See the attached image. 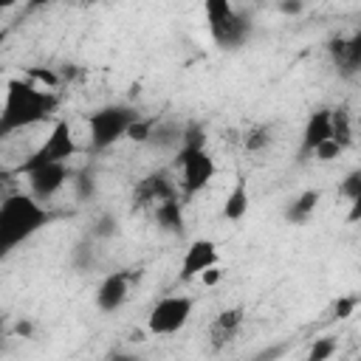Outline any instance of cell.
I'll list each match as a JSON object with an SVG mask.
<instances>
[{"instance_id": "obj_19", "label": "cell", "mask_w": 361, "mask_h": 361, "mask_svg": "<svg viewBox=\"0 0 361 361\" xmlns=\"http://www.w3.org/2000/svg\"><path fill=\"white\" fill-rule=\"evenodd\" d=\"M336 68L341 71V76H355L358 73V68H361V31H355L353 37H347L341 62Z\"/></svg>"}, {"instance_id": "obj_36", "label": "cell", "mask_w": 361, "mask_h": 361, "mask_svg": "<svg viewBox=\"0 0 361 361\" xmlns=\"http://www.w3.org/2000/svg\"><path fill=\"white\" fill-rule=\"evenodd\" d=\"M130 341H144V333H141V330H133V333H130Z\"/></svg>"}, {"instance_id": "obj_28", "label": "cell", "mask_w": 361, "mask_h": 361, "mask_svg": "<svg viewBox=\"0 0 361 361\" xmlns=\"http://www.w3.org/2000/svg\"><path fill=\"white\" fill-rule=\"evenodd\" d=\"M110 234H116V217H110V214H102V217L96 220L93 237H110Z\"/></svg>"}, {"instance_id": "obj_32", "label": "cell", "mask_w": 361, "mask_h": 361, "mask_svg": "<svg viewBox=\"0 0 361 361\" xmlns=\"http://www.w3.org/2000/svg\"><path fill=\"white\" fill-rule=\"evenodd\" d=\"M76 183H79V195H82V197H87V195H93V175H87V172H82Z\"/></svg>"}, {"instance_id": "obj_22", "label": "cell", "mask_w": 361, "mask_h": 361, "mask_svg": "<svg viewBox=\"0 0 361 361\" xmlns=\"http://www.w3.org/2000/svg\"><path fill=\"white\" fill-rule=\"evenodd\" d=\"M336 350H338V341H336L333 336H322V338H316V341L310 344L305 361H330V358L336 355Z\"/></svg>"}, {"instance_id": "obj_17", "label": "cell", "mask_w": 361, "mask_h": 361, "mask_svg": "<svg viewBox=\"0 0 361 361\" xmlns=\"http://www.w3.org/2000/svg\"><path fill=\"white\" fill-rule=\"evenodd\" d=\"M330 135H333V141L341 149H350L353 141H355V135H353V116H350V110L344 104L330 107Z\"/></svg>"}, {"instance_id": "obj_5", "label": "cell", "mask_w": 361, "mask_h": 361, "mask_svg": "<svg viewBox=\"0 0 361 361\" xmlns=\"http://www.w3.org/2000/svg\"><path fill=\"white\" fill-rule=\"evenodd\" d=\"M76 152H79V144H76V138H73V127H71V121L62 116V118L54 121V127H51V133L45 135V141H42L25 161L17 164L14 175H28L31 169H39V166H48V164H68Z\"/></svg>"}, {"instance_id": "obj_33", "label": "cell", "mask_w": 361, "mask_h": 361, "mask_svg": "<svg viewBox=\"0 0 361 361\" xmlns=\"http://www.w3.org/2000/svg\"><path fill=\"white\" fill-rule=\"evenodd\" d=\"M302 8H305V6H302L299 0H293V3H290V0H288V3H279V11H282V14H299Z\"/></svg>"}, {"instance_id": "obj_29", "label": "cell", "mask_w": 361, "mask_h": 361, "mask_svg": "<svg viewBox=\"0 0 361 361\" xmlns=\"http://www.w3.org/2000/svg\"><path fill=\"white\" fill-rule=\"evenodd\" d=\"M197 279L203 282V288H217V285H220V279H223V268H220V265H214V268L203 271Z\"/></svg>"}, {"instance_id": "obj_11", "label": "cell", "mask_w": 361, "mask_h": 361, "mask_svg": "<svg viewBox=\"0 0 361 361\" xmlns=\"http://www.w3.org/2000/svg\"><path fill=\"white\" fill-rule=\"evenodd\" d=\"M169 197H178V186L164 169L149 172L135 186V206H158V203H164Z\"/></svg>"}, {"instance_id": "obj_35", "label": "cell", "mask_w": 361, "mask_h": 361, "mask_svg": "<svg viewBox=\"0 0 361 361\" xmlns=\"http://www.w3.org/2000/svg\"><path fill=\"white\" fill-rule=\"evenodd\" d=\"M361 217V200H353V212H350V217H347V223H355Z\"/></svg>"}, {"instance_id": "obj_8", "label": "cell", "mask_w": 361, "mask_h": 361, "mask_svg": "<svg viewBox=\"0 0 361 361\" xmlns=\"http://www.w3.org/2000/svg\"><path fill=\"white\" fill-rule=\"evenodd\" d=\"M28 195L34 197V200H39V203H48L71 178H73V172H71V166L68 164H48V166H39V169H31L28 175Z\"/></svg>"}, {"instance_id": "obj_12", "label": "cell", "mask_w": 361, "mask_h": 361, "mask_svg": "<svg viewBox=\"0 0 361 361\" xmlns=\"http://www.w3.org/2000/svg\"><path fill=\"white\" fill-rule=\"evenodd\" d=\"M330 107H316L302 130V144H299V161H307L313 155V149L324 141H330Z\"/></svg>"}, {"instance_id": "obj_34", "label": "cell", "mask_w": 361, "mask_h": 361, "mask_svg": "<svg viewBox=\"0 0 361 361\" xmlns=\"http://www.w3.org/2000/svg\"><path fill=\"white\" fill-rule=\"evenodd\" d=\"M107 361H144V358L135 353H113V355H107Z\"/></svg>"}, {"instance_id": "obj_15", "label": "cell", "mask_w": 361, "mask_h": 361, "mask_svg": "<svg viewBox=\"0 0 361 361\" xmlns=\"http://www.w3.org/2000/svg\"><path fill=\"white\" fill-rule=\"evenodd\" d=\"M248 206H251L248 180H245V178H237V180H234V186L228 189L226 200H223L220 214H223V220H228V223H240V220L248 214Z\"/></svg>"}, {"instance_id": "obj_21", "label": "cell", "mask_w": 361, "mask_h": 361, "mask_svg": "<svg viewBox=\"0 0 361 361\" xmlns=\"http://www.w3.org/2000/svg\"><path fill=\"white\" fill-rule=\"evenodd\" d=\"M178 149H206V130L197 121H186L180 133V147Z\"/></svg>"}, {"instance_id": "obj_18", "label": "cell", "mask_w": 361, "mask_h": 361, "mask_svg": "<svg viewBox=\"0 0 361 361\" xmlns=\"http://www.w3.org/2000/svg\"><path fill=\"white\" fill-rule=\"evenodd\" d=\"M180 133H183V124H180V121L158 118L147 144H155V147H161V149H175V152H178V147H180Z\"/></svg>"}, {"instance_id": "obj_3", "label": "cell", "mask_w": 361, "mask_h": 361, "mask_svg": "<svg viewBox=\"0 0 361 361\" xmlns=\"http://www.w3.org/2000/svg\"><path fill=\"white\" fill-rule=\"evenodd\" d=\"M141 113L133 104H127V102L96 107L93 113L85 116V124H87V147L93 152L110 149L113 144H118L121 138H127V130H130V124Z\"/></svg>"}, {"instance_id": "obj_16", "label": "cell", "mask_w": 361, "mask_h": 361, "mask_svg": "<svg viewBox=\"0 0 361 361\" xmlns=\"http://www.w3.org/2000/svg\"><path fill=\"white\" fill-rule=\"evenodd\" d=\"M319 200H322V192H319V189H305V192H299V195L285 206V220H288L290 226L307 223V220L313 217Z\"/></svg>"}, {"instance_id": "obj_20", "label": "cell", "mask_w": 361, "mask_h": 361, "mask_svg": "<svg viewBox=\"0 0 361 361\" xmlns=\"http://www.w3.org/2000/svg\"><path fill=\"white\" fill-rule=\"evenodd\" d=\"M271 138H274V133L268 124H251L243 135V149L245 152H262L271 144Z\"/></svg>"}, {"instance_id": "obj_2", "label": "cell", "mask_w": 361, "mask_h": 361, "mask_svg": "<svg viewBox=\"0 0 361 361\" xmlns=\"http://www.w3.org/2000/svg\"><path fill=\"white\" fill-rule=\"evenodd\" d=\"M54 214L25 192H11L0 200V262H6L23 243L39 234Z\"/></svg>"}, {"instance_id": "obj_10", "label": "cell", "mask_w": 361, "mask_h": 361, "mask_svg": "<svg viewBox=\"0 0 361 361\" xmlns=\"http://www.w3.org/2000/svg\"><path fill=\"white\" fill-rule=\"evenodd\" d=\"M130 282H133V274L130 271H113L102 279L99 290H96V307L102 313H116L127 296H130Z\"/></svg>"}, {"instance_id": "obj_9", "label": "cell", "mask_w": 361, "mask_h": 361, "mask_svg": "<svg viewBox=\"0 0 361 361\" xmlns=\"http://www.w3.org/2000/svg\"><path fill=\"white\" fill-rule=\"evenodd\" d=\"M220 265V251H217V243L209 240V237H197L186 245L183 257H180V279H197L203 271Z\"/></svg>"}, {"instance_id": "obj_4", "label": "cell", "mask_w": 361, "mask_h": 361, "mask_svg": "<svg viewBox=\"0 0 361 361\" xmlns=\"http://www.w3.org/2000/svg\"><path fill=\"white\" fill-rule=\"evenodd\" d=\"M203 14H206L214 45L223 51H237L251 37V20L240 8H234L228 0H206Z\"/></svg>"}, {"instance_id": "obj_30", "label": "cell", "mask_w": 361, "mask_h": 361, "mask_svg": "<svg viewBox=\"0 0 361 361\" xmlns=\"http://www.w3.org/2000/svg\"><path fill=\"white\" fill-rule=\"evenodd\" d=\"M344 45H347V37H333V39H330V45H327V51H330V59H333V65H338V62H341V54H344Z\"/></svg>"}, {"instance_id": "obj_14", "label": "cell", "mask_w": 361, "mask_h": 361, "mask_svg": "<svg viewBox=\"0 0 361 361\" xmlns=\"http://www.w3.org/2000/svg\"><path fill=\"white\" fill-rule=\"evenodd\" d=\"M152 214H155V223H158L161 231L175 234V237H180L186 231V217H183V200L180 197H169V200L152 206Z\"/></svg>"}, {"instance_id": "obj_26", "label": "cell", "mask_w": 361, "mask_h": 361, "mask_svg": "<svg viewBox=\"0 0 361 361\" xmlns=\"http://www.w3.org/2000/svg\"><path fill=\"white\" fill-rule=\"evenodd\" d=\"M341 147L330 138V141H324V144H319L316 149H313V155L310 158H316V161H322V164H330V161H336V158H341Z\"/></svg>"}, {"instance_id": "obj_31", "label": "cell", "mask_w": 361, "mask_h": 361, "mask_svg": "<svg viewBox=\"0 0 361 361\" xmlns=\"http://www.w3.org/2000/svg\"><path fill=\"white\" fill-rule=\"evenodd\" d=\"M34 330H37V327H34L31 319H17V322H14V336H17V338H34Z\"/></svg>"}, {"instance_id": "obj_27", "label": "cell", "mask_w": 361, "mask_h": 361, "mask_svg": "<svg viewBox=\"0 0 361 361\" xmlns=\"http://www.w3.org/2000/svg\"><path fill=\"white\" fill-rule=\"evenodd\" d=\"M358 307V296H338V302L333 305V313L336 319H350Z\"/></svg>"}, {"instance_id": "obj_13", "label": "cell", "mask_w": 361, "mask_h": 361, "mask_svg": "<svg viewBox=\"0 0 361 361\" xmlns=\"http://www.w3.org/2000/svg\"><path fill=\"white\" fill-rule=\"evenodd\" d=\"M243 319H245V310H243L240 305H234V307H223V310L214 316L212 327H209V336H212V350H223V347H226V344L234 338V333L240 330Z\"/></svg>"}, {"instance_id": "obj_1", "label": "cell", "mask_w": 361, "mask_h": 361, "mask_svg": "<svg viewBox=\"0 0 361 361\" xmlns=\"http://www.w3.org/2000/svg\"><path fill=\"white\" fill-rule=\"evenodd\" d=\"M56 104H59V99L54 90L37 87L25 76L8 79L3 104H0V141H6L8 135H14L20 130L48 121L56 113Z\"/></svg>"}, {"instance_id": "obj_7", "label": "cell", "mask_w": 361, "mask_h": 361, "mask_svg": "<svg viewBox=\"0 0 361 361\" xmlns=\"http://www.w3.org/2000/svg\"><path fill=\"white\" fill-rule=\"evenodd\" d=\"M175 166L180 169V195L183 200H192L200 195L217 175V161L209 149H178Z\"/></svg>"}, {"instance_id": "obj_24", "label": "cell", "mask_w": 361, "mask_h": 361, "mask_svg": "<svg viewBox=\"0 0 361 361\" xmlns=\"http://www.w3.org/2000/svg\"><path fill=\"white\" fill-rule=\"evenodd\" d=\"M338 195L347 197L350 203L353 200H361V169H353L344 175V180L338 183Z\"/></svg>"}, {"instance_id": "obj_6", "label": "cell", "mask_w": 361, "mask_h": 361, "mask_svg": "<svg viewBox=\"0 0 361 361\" xmlns=\"http://www.w3.org/2000/svg\"><path fill=\"white\" fill-rule=\"evenodd\" d=\"M192 310H195L192 296H183V293L161 296L147 313V333L149 336H175L189 324Z\"/></svg>"}, {"instance_id": "obj_23", "label": "cell", "mask_w": 361, "mask_h": 361, "mask_svg": "<svg viewBox=\"0 0 361 361\" xmlns=\"http://www.w3.org/2000/svg\"><path fill=\"white\" fill-rule=\"evenodd\" d=\"M155 121H158V116H138V118L130 124L127 138H130V141H135V144H147V141H149V135H152Z\"/></svg>"}, {"instance_id": "obj_25", "label": "cell", "mask_w": 361, "mask_h": 361, "mask_svg": "<svg viewBox=\"0 0 361 361\" xmlns=\"http://www.w3.org/2000/svg\"><path fill=\"white\" fill-rule=\"evenodd\" d=\"M25 79L34 82L37 87L45 85V90H51V87L59 85V73H54L51 68H28V71H25Z\"/></svg>"}]
</instances>
